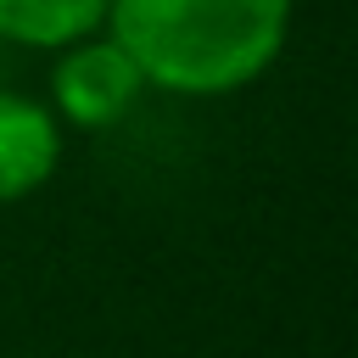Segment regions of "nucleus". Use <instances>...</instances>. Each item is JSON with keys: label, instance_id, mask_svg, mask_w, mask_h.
I'll use <instances>...</instances> for the list:
<instances>
[{"label": "nucleus", "instance_id": "1", "mask_svg": "<svg viewBox=\"0 0 358 358\" xmlns=\"http://www.w3.org/2000/svg\"><path fill=\"white\" fill-rule=\"evenodd\" d=\"M296 0H112L106 34L157 95L224 101L274 73Z\"/></svg>", "mask_w": 358, "mask_h": 358}, {"label": "nucleus", "instance_id": "2", "mask_svg": "<svg viewBox=\"0 0 358 358\" xmlns=\"http://www.w3.org/2000/svg\"><path fill=\"white\" fill-rule=\"evenodd\" d=\"M45 106L62 123V134H112L134 117V106L151 95L145 78L134 73L129 50L101 28L90 39H73L45 56Z\"/></svg>", "mask_w": 358, "mask_h": 358}, {"label": "nucleus", "instance_id": "3", "mask_svg": "<svg viewBox=\"0 0 358 358\" xmlns=\"http://www.w3.org/2000/svg\"><path fill=\"white\" fill-rule=\"evenodd\" d=\"M67 157V134L50 106L28 90L0 84V207L39 196Z\"/></svg>", "mask_w": 358, "mask_h": 358}, {"label": "nucleus", "instance_id": "4", "mask_svg": "<svg viewBox=\"0 0 358 358\" xmlns=\"http://www.w3.org/2000/svg\"><path fill=\"white\" fill-rule=\"evenodd\" d=\"M112 0H0V39L17 50H62L106 28Z\"/></svg>", "mask_w": 358, "mask_h": 358}]
</instances>
